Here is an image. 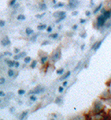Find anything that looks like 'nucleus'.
Instances as JSON below:
<instances>
[{"label": "nucleus", "instance_id": "f257e3e1", "mask_svg": "<svg viewBox=\"0 0 111 120\" xmlns=\"http://www.w3.org/2000/svg\"><path fill=\"white\" fill-rule=\"evenodd\" d=\"M103 111H106L105 110V102L104 100L99 98V99H96L93 105H92V108H91V114L90 115H93V114H97V113H100V112Z\"/></svg>", "mask_w": 111, "mask_h": 120}, {"label": "nucleus", "instance_id": "f03ea898", "mask_svg": "<svg viewBox=\"0 0 111 120\" xmlns=\"http://www.w3.org/2000/svg\"><path fill=\"white\" fill-rule=\"evenodd\" d=\"M107 20H108V19H106V18L100 13L97 17H96V20H95V23H94V27H95V29L100 30V29L103 27V26L105 25V23H106V21H107Z\"/></svg>", "mask_w": 111, "mask_h": 120}, {"label": "nucleus", "instance_id": "7ed1b4c3", "mask_svg": "<svg viewBox=\"0 0 111 120\" xmlns=\"http://www.w3.org/2000/svg\"><path fill=\"white\" fill-rule=\"evenodd\" d=\"M60 58H61V48L58 47L56 50L53 51L52 55H51V61L55 63V62H57L58 60H60Z\"/></svg>", "mask_w": 111, "mask_h": 120}, {"label": "nucleus", "instance_id": "20e7f679", "mask_svg": "<svg viewBox=\"0 0 111 120\" xmlns=\"http://www.w3.org/2000/svg\"><path fill=\"white\" fill-rule=\"evenodd\" d=\"M79 6V0H68V5L66 6L67 9L75 10Z\"/></svg>", "mask_w": 111, "mask_h": 120}, {"label": "nucleus", "instance_id": "39448f33", "mask_svg": "<svg viewBox=\"0 0 111 120\" xmlns=\"http://www.w3.org/2000/svg\"><path fill=\"white\" fill-rule=\"evenodd\" d=\"M103 41H104V39H101V40H98V41H95V42L92 44V47H91V50L93 52H96L99 48L101 47V45L103 43Z\"/></svg>", "mask_w": 111, "mask_h": 120}, {"label": "nucleus", "instance_id": "423d86ee", "mask_svg": "<svg viewBox=\"0 0 111 120\" xmlns=\"http://www.w3.org/2000/svg\"><path fill=\"white\" fill-rule=\"evenodd\" d=\"M45 90H46V88L44 87V86L38 85V86H36V87L33 89V93H34V94H41V93L45 92Z\"/></svg>", "mask_w": 111, "mask_h": 120}, {"label": "nucleus", "instance_id": "0eeeda50", "mask_svg": "<svg viewBox=\"0 0 111 120\" xmlns=\"http://www.w3.org/2000/svg\"><path fill=\"white\" fill-rule=\"evenodd\" d=\"M109 28H111V20L110 19H108L106 21V23H105V25L103 26V27L100 29V32L101 33H103V32H105L106 30H108Z\"/></svg>", "mask_w": 111, "mask_h": 120}, {"label": "nucleus", "instance_id": "6e6552de", "mask_svg": "<svg viewBox=\"0 0 111 120\" xmlns=\"http://www.w3.org/2000/svg\"><path fill=\"white\" fill-rule=\"evenodd\" d=\"M1 44H2V46H9V45L11 44V41L9 39V37L8 36H5V37H3V39L1 40Z\"/></svg>", "mask_w": 111, "mask_h": 120}, {"label": "nucleus", "instance_id": "1a4fd4ad", "mask_svg": "<svg viewBox=\"0 0 111 120\" xmlns=\"http://www.w3.org/2000/svg\"><path fill=\"white\" fill-rule=\"evenodd\" d=\"M70 75H71V71H67V72H64L63 74L61 75V77L59 78V80H60V81H64V80H67L68 78L70 77Z\"/></svg>", "mask_w": 111, "mask_h": 120}, {"label": "nucleus", "instance_id": "9d476101", "mask_svg": "<svg viewBox=\"0 0 111 120\" xmlns=\"http://www.w3.org/2000/svg\"><path fill=\"white\" fill-rule=\"evenodd\" d=\"M103 6H104V5H103V3H99L97 6H95V8H94V10H93V12H92V14H94V15L98 14V13L101 11V9L103 8Z\"/></svg>", "mask_w": 111, "mask_h": 120}, {"label": "nucleus", "instance_id": "9b49d317", "mask_svg": "<svg viewBox=\"0 0 111 120\" xmlns=\"http://www.w3.org/2000/svg\"><path fill=\"white\" fill-rule=\"evenodd\" d=\"M25 56H26V52H19V53H17L14 55V60H19L21 58H24Z\"/></svg>", "mask_w": 111, "mask_h": 120}, {"label": "nucleus", "instance_id": "f8f14e48", "mask_svg": "<svg viewBox=\"0 0 111 120\" xmlns=\"http://www.w3.org/2000/svg\"><path fill=\"white\" fill-rule=\"evenodd\" d=\"M64 15H66V12L65 11H56V12H54L53 13V16L56 18H59V17H62V16H64Z\"/></svg>", "mask_w": 111, "mask_h": 120}, {"label": "nucleus", "instance_id": "ddd939ff", "mask_svg": "<svg viewBox=\"0 0 111 120\" xmlns=\"http://www.w3.org/2000/svg\"><path fill=\"white\" fill-rule=\"evenodd\" d=\"M38 9L39 10H41V11H45L46 9H47V4L44 1H42V2H40L39 4H38Z\"/></svg>", "mask_w": 111, "mask_h": 120}, {"label": "nucleus", "instance_id": "4468645a", "mask_svg": "<svg viewBox=\"0 0 111 120\" xmlns=\"http://www.w3.org/2000/svg\"><path fill=\"white\" fill-rule=\"evenodd\" d=\"M48 61H49V57H48L47 55L42 56V57H41V60H40V62H41V64H42V65H45L46 63H48Z\"/></svg>", "mask_w": 111, "mask_h": 120}, {"label": "nucleus", "instance_id": "2eb2a0df", "mask_svg": "<svg viewBox=\"0 0 111 120\" xmlns=\"http://www.w3.org/2000/svg\"><path fill=\"white\" fill-rule=\"evenodd\" d=\"M7 75L11 78V77H15V72H14V70L12 68H9L8 71H7Z\"/></svg>", "mask_w": 111, "mask_h": 120}, {"label": "nucleus", "instance_id": "dca6fc26", "mask_svg": "<svg viewBox=\"0 0 111 120\" xmlns=\"http://www.w3.org/2000/svg\"><path fill=\"white\" fill-rule=\"evenodd\" d=\"M5 63L8 65L9 68H12V67H14V60H13V61H11V60H9V59H5Z\"/></svg>", "mask_w": 111, "mask_h": 120}, {"label": "nucleus", "instance_id": "f3484780", "mask_svg": "<svg viewBox=\"0 0 111 120\" xmlns=\"http://www.w3.org/2000/svg\"><path fill=\"white\" fill-rule=\"evenodd\" d=\"M53 7L54 8H63V7H65V4L63 2H58L56 4H54Z\"/></svg>", "mask_w": 111, "mask_h": 120}, {"label": "nucleus", "instance_id": "a211bd4d", "mask_svg": "<svg viewBox=\"0 0 111 120\" xmlns=\"http://www.w3.org/2000/svg\"><path fill=\"white\" fill-rule=\"evenodd\" d=\"M54 102H55V104L60 105L62 102H63V98H62V97H56L55 100H54Z\"/></svg>", "mask_w": 111, "mask_h": 120}, {"label": "nucleus", "instance_id": "6ab92c4d", "mask_svg": "<svg viewBox=\"0 0 111 120\" xmlns=\"http://www.w3.org/2000/svg\"><path fill=\"white\" fill-rule=\"evenodd\" d=\"M27 115H28V111L27 110H25V111H23L22 113L20 114V116H19V119H25L27 117Z\"/></svg>", "mask_w": 111, "mask_h": 120}, {"label": "nucleus", "instance_id": "aec40b11", "mask_svg": "<svg viewBox=\"0 0 111 120\" xmlns=\"http://www.w3.org/2000/svg\"><path fill=\"white\" fill-rule=\"evenodd\" d=\"M25 33H26V35H28V36H31V35H32L34 32H33V30H32L30 27H27L26 29H25Z\"/></svg>", "mask_w": 111, "mask_h": 120}, {"label": "nucleus", "instance_id": "412c9836", "mask_svg": "<svg viewBox=\"0 0 111 120\" xmlns=\"http://www.w3.org/2000/svg\"><path fill=\"white\" fill-rule=\"evenodd\" d=\"M65 18H66V15H64V16H62V17H59L57 18L56 20H55V24H59V23H61L63 20H65Z\"/></svg>", "mask_w": 111, "mask_h": 120}, {"label": "nucleus", "instance_id": "4be33fe9", "mask_svg": "<svg viewBox=\"0 0 111 120\" xmlns=\"http://www.w3.org/2000/svg\"><path fill=\"white\" fill-rule=\"evenodd\" d=\"M47 28V25L46 24H39L38 26H37V29L39 30V31H42V30L46 29Z\"/></svg>", "mask_w": 111, "mask_h": 120}, {"label": "nucleus", "instance_id": "5701e85b", "mask_svg": "<svg viewBox=\"0 0 111 120\" xmlns=\"http://www.w3.org/2000/svg\"><path fill=\"white\" fill-rule=\"evenodd\" d=\"M58 33H51V34L49 35V37L51 39H53V40H56V39H58Z\"/></svg>", "mask_w": 111, "mask_h": 120}, {"label": "nucleus", "instance_id": "b1692460", "mask_svg": "<svg viewBox=\"0 0 111 120\" xmlns=\"http://www.w3.org/2000/svg\"><path fill=\"white\" fill-rule=\"evenodd\" d=\"M38 34H34V33H33V34H32V36L30 37V41H31V42H35V41H36V39L37 38H38Z\"/></svg>", "mask_w": 111, "mask_h": 120}, {"label": "nucleus", "instance_id": "393cba45", "mask_svg": "<svg viewBox=\"0 0 111 120\" xmlns=\"http://www.w3.org/2000/svg\"><path fill=\"white\" fill-rule=\"evenodd\" d=\"M23 60H24V63H26V64H28V63H30L31 62V57H29V56H25V57L23 58Z\"/></svg>", "mask_w": 111, "mask_h": 120}, {"label": "nucleus", "instance_id": "a878e982", "mask_svg": "<svg viewBox=\"0 0 111 120\" xmlns=\"http://www.w3.org/2000/svg\"><path fill=\"white\" fill-rule=\"evenodd\" d=\"M17 20L18 21H24L25 20V16H24L23 14H19L17 16Z\"/></svg>", "mask_w": 111, "mask_h": 120}, {"label": "nucleus", "instance_id": "bb28decb", "mask_svg": "<svg viewBox=\"0 0 111 120\" xmlns=\"http://www.w3.org/2000/svg\"><path fill=\"white\" fill-rule=\"evenodd\" d=\"M64 72H65V69H64V68H60V69H58V70L56 71V74H57V75H62Z\"/></svg>", "mask_w": 111, "mask_h": 120}, {"label": "nucleus", "instance_id": "cd10ccee", "mask_svg": "<svg viewBox=\"0 0 111 120\" xmlns=\"http://www.w3.org/2000/svg\"><path fill=\"white\" fill-rule=\"evenodd\" d=\"M79 36H81V38H86L87 32L84 30V31H82V32H80V33H79Z\"/></svg>", "mask_w": 111, "mask_h": 120}, {"label": "nucleus", "instance_id": "c85d7f7f", "mask_svg": "<svg viewBox=\"0 0 111 120\" xmlns=\"http://www.w3.org/2000/svg\"><path fill=\"white\" fill-rule=\"evenodd\" d=\"M36 65H37V61H36V60H33V61H31L30 68H31V69H34L35 67H36Z\"/></svg>", "mask_w": 111, "mask_h": 120}, {"label": "nucleus", "instance_id": "c756f323", "mask_svg": "<svg viewBox=\"0 0 111 120\" xmlns=\"http://www.w3.org/2000/svg\"><path fill=\"white\" fill-rule=\"evenodd\" d=\"M64 91H65V87H64V86H62V85H61L60 87L58 88V92L60 93V94H62V93H63Z\"/></svg>", "mask_w": 111, "mask_h": 120}, {"label": "nucleus", "instance_id": "7c9ffc66", "mask_svg": "<svg viewBox=\"0 0 111 120\" xmlns=\"http://www.w3.org/2000/svg\"><path fill=\"white\" fill-rule=\"evenodd\" d=\"M36 100H37V97L35 96V94H31L30 95V101H32V102H35Z\"/></svg>", "mask_w": 111, "mask_h": 120}, {"label": "nucleus", "instance_id": "2f4dec72", "mask_svg": "<svg viewBox=\"0 0 111 120\" xmlns=\"http://www.w3.org/2000/svg\"><path fill=\"white\" fill-rule=\"evenodd\" d=\"M6 83V79L4 77H0V85H4Z\"/></svg>", "mask_w": 111, "mask_h": 120}, {"label": "nucleus", "instance_id": "473e14b6", "mask_svg": "<svg viewBox=\"0 0 111 120\" xmlns=\"http://www.w3.org/2000/svg\"><path fill=\"white\" fill-rule=\"evenodd\" d=\"M24 94H25V90L24 89H19V90H18V95L22 96V95H24Z\"/></svg>", "mask_w": 111, "mask_h": 120}, {"label": "nucleus", "instance_id": "72a5a7b5", "mask_svg": "<svg viewBox=\"0 0 111 120\" xmlns=\"http://www.w3.org/2000/svg\"><path fill=\"white\" fill-rule=\"evenodd\" d=\"M49 44H50V41L49 40H44L43 42L41 43L42 46H46V45H49Z\"/></svg>", "mask_w": 111, "mask_h": 120}, {"label": "nucleus", "instance_id": "f704fd0d", "mask_svg": "<svg viewBox=\"0 0 111 120\" xmlns=\"http://www.w3.org/2000/svg\"><path fill=\"white\" fill-rule=\"evenodd\" d=\"M46 31H47V33H51L53 31V27L52 26H48V27L46 28Z\"/></svg>", "mask_w": 111, "mask_h": 120}, {"label": "nucleus", "instance_id": "c9c22d12", "mask_svg": "<svg viewBox=\"0 0 111 120\" xmlns=\"http://www.w3.org/2000/svg\"><path fill=\"white\" fill-rule=\"evenodd\" d=\"M19 66H20V63L18 62V60H14V67H15V68H18Z\"/></svg>", "mask_w": 111, "mask_h": 120}, {"label": "nucleus", "instance_id": "e433bc0d", "mask_svg": "<svg viewBox=\"0 0 111 120\" xmlns=\"http://www.w3.org/2000/svg\"><path fill=\"white\" fill-rule=\"evenodd\" d=\"M16 1H17V0H10V2H9V6H10V7H12L14 4H16Z\"/></svg>", "mask_w": 111, "mask_h": 120}, {"label": "nucleus", "instance_id": "4c0bfd02", "mask_svg": "<svg viewBox=\"0 0 111 120\" xmlns=\"http://www.w3.org/2000/svg\"><path fill=\"white\" fill-rule=\"evenodd\" d=\"M71 29H72V31H76V30L78 29V24H74L71 27Z\"/></svg>", "mask_w": 111, "mask_h": 120}, {"label": "nucleus", "instance_id": "58836bf2", "mask_svg": "<svg viewBox=\"0 0 111 120\" xmlns=\"http://www.w3.org/2000/svg\"><path fill=\"white\" fill-rule=\"evenodd\" d=\"M87 22V19H84V18H81L80 21H79V23L80 24H85Z\"/></svg>", "mask_w": 111, "mask_h": 120}, {"label": "nucleus", "instance_id": "ea45409f", "mask_svg": "<svg viewBox=\"0 0 111 120\" xmlns=\"http://www.w3.org/2000/svg\"><path fill=\"white\" fill-rule=\"evenodd\" d=\"M62 86H64V87H67V86H68V81L67 80L62 81Z\"/></svg>", "mask_w": 111, "mask_h": 120}, {"label": "nucleus", "instance_id": "a19ab883", "mask_svg": "<svg viewBox=\"0 0 111 120\" xmlns=\"http://www.w3.org/2000/svg\"><path fill=\"white\" fill-rule=\"evenodd\" d=\"M6 24V22L4 20H0V27H4Z\"/></svg>", "mask_w": 111, "mask_h": 120}, {"label": "nucleus", "instance_id": "79ce46f5", "mask_svg": "<svg viewBox=\"0 0 111 120\" xmlns=\"http://www.w3.org/2000/svg\"><path fill=\"white\" fill-rule=\"evenodd\" d=\"M91 14H92V12H91V11H89V10H87L86 12H85V15H86V17H90Z\"/></svg>", "mask_w": 111, "mask_h": 120}, {"label": "nucleus", "instance_id": "37998d69", "mask_svg": "<svg viewBox=\"0 0 111 120\" xmlns=\"http://www.w3.org/2000/svg\"><path fill=\"white\" fill-rule=\"evenodd\" d=\"M44 15H45V12H43L42 14H36V18H39V19H40V18H42Z\"/></svg>", "mask_w": 111, "mask_h": 120}, {"label": "nucleus", "instance_id": "c03bdc74", "mask_svg": "<svg viewBox=\"0 0 111 120\" xmlns=\"http://www.w3.org/2000/svg\"><path fill=\"white\" fill-rule=\"evenodd\" d=\"M9 111H10V113H12V114H13V113H15V111H16V110H15V108H14V107H10Z\"/></svg>", "mask_w": 111, "mask_h": 120}, {"label": "nucleus", "instance_id": "a18cd8bd", "mask_svg": "<svg viewBox=\"0 0 111 120\" xmlns=\"http://www.w3.org/2000/svg\"><path fill=\"white\" fill-rule=\"evenodd\" d=\"M19 52H20V48H14V53H15V54H17V53H19Z\"/></svg>", "mask_w": 111, "mask_h": 120}, {"label": "nucleus", "instance_id": "49530a36", "mask_svg": "<svg viewBox=\"0 0 111 120\" xmlns=\"http://www.w3.org/2000/svg\"><path fill=\"white\" fill-rule=\"evenodd\" d=\"M72 16H76V15H78V11H76V10H74L73 12H72Z\"/></svg>", "mask_w": 111, "mask_h": 120}, {"label": "nucleus", "instance_id": "de8ad7c7", "mask_svg": "<svg viewBox=\"0 0 111 120\" xmlns=\"http://www.w3.org/2000/svg\"><path fill=\"white\" fill-rule=\"evenodd\" d=\"M4 96H6L5 92H3V91H1V90H0V97H4Z\"/></svg>", "mask_w": 111, "mask_h": 120}, {"label": "nucleus", "instance_id": "09e8293b", "mask_svg": "<svg viewBox=\"0 0 111 120\" xmlns=\"http://www.w3.org/2000/svg\"><path fill=\"white\" fill-rule=\"evenodd\" d=\"M19 6H20V4H17V3H16V5H15V4H14V5L12 6V7H13V8H14V9H17V8H18V7H19Z\"/></svg>", "mask_w": 111, "mask_h": 120}, {"label": "nucleus", "instance_id": "8fccbe9b", "mask_svg": "<svg viewBox=\"0 0 111 120\" xmlns=\"http://www.w3.org/2000/svg\"><path fill=\"white\" fill-rule=\"evenodd\" d=\"M4 55H7V56H12V53H10V52H5Z\"/></svg>", "mask_w": 111, "mask_h": 120}, {"label": "nucleus", "instance_id": "3c124183", "mask_svg": "<svg viewBox=\"0 0 111 120\" xmlns=\"http://www.w3.org/2000/svg\"><path fill=\"white\" fill-rule=\"evenodd\" d=\"M107 114H108V116H109V119H111V110H109L108 112H107Z\"/></svg>", "mask_w": 111, "mask_h": 120}, {"label": "nucleus", "instance_id": "603ef678", "mask_svg": "<svg viewBox=\"0 0 111 120\" xmlns=\"http://www.w3.org/2000/svg\"><path fill=\"white\" fill-rule=\"evenodd\" d=\"M83 117H81V116H79V117H72L71 119H82Z\"/></svg>", "mask_w": 111, "mask_h": 120}, {"label": "nucleus", "instance_id": "864d4df0", "mask_svg": "<svg viewBox=\"0 0 111 120\" xmlns=\"http://www.w3.org/2000/svg\"><path fill=\"white\" fill-rule=\"evenodd\" d=\"M85 48V44H82V46H81V50H83Z\"/></svg>", "mask_w": 111, "mask_h": 120}, {"label": "nucleus", "instance_id": "5fc2aeb1", "mask_svg": "<svg viewBox=\"0 0 111 120\" xmlns=\"http://www.w3.org/2000/svg\"><path fill=\"white\" fill-rule=\"evenodd\" d=\"M52 118H57V115L56 114H53L52 115Z\"/></svg>", "mask_w": 111, "mask_h": 120}, {"label": "nucleus", "instance_id": "6e6d98bb", "mask_svg": "<svg viewBox=\"0 0 111 120\" xmlns=\"http://www.w3.org/2000/svg\"><path fill=\"white\" fill-rule=\"evenodd\" d=\"M58 29H59V30L62 29V25H59V26H58Z\"/></svg>", "mask_w": 111, "mask_h": 120}, {"label": "nucleus", "instance_id": "4d7b16f0", "mask_svg": "<svg viewBox=\"0 0 111 120\" xmlns=\"http://www.w3.org/2000/svg\"><path fill=\"white\" fill-rule=\"evenodd\" d=\"M52 1H53L54 4H56V3H57V0H52Z\"/></svg>", "mask_w": 111, "mask_h": 120}, {"label": "nucleus", "instance_id": "13d9d810", "mask_svg": "<svg viewBox=\"0 0 111 120\" xmlns=\"http://www.w3.org/2000/svg\"><path fill=\"white\" fill-rule=\"evenodd\" d=\"M1 103H2V100H1V99H0V104H1Z\"/></svg>", "mask_w": 111, "mask_h": 120}, {"label": "nucleus", "instance_id": "bf43d9fd", "mask_svg": "<svg viewBox=\"0 0 111 120\" xmlns=\"http://www.w3.org/2000/svg\"><path fill=\"white\" fill-rule=\"evenodd\" d=\"M110 79H111V76H110Z\"/></svg>", "mask_w": 111, "mask_h": 120}]
</instances>
